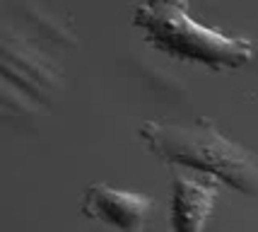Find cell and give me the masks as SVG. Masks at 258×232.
<instances>
[{
  "instance_id": "obj_2",
  "label": "cell",
  "mask_w": 258,
  "mask_h": 232,
  "mask_svg": "<svg viewBox=\"0 0 258 232\" xmlns=\"http://www.w3.org/2000/svg\"><path fill=\"white\" fill-rule=\"evenodd\" d=\"M133 24L143 29L145 41L157 51L179 61L203 63L213 70L241 68L253 58L251 39L201 24L188 15L186 0L140 3L133 10Z\"/></svg>"
},
{
  "instance_id": "obj_1",
  "label": "cell",
  "mask_w": 258,
  "mask_h": 232,
  "mask_svg": "<svg viewBox=\"0 0 258 232\" xmlns=\"http://www.w3.org/2000/svg\"><path fill=\"white\" fill-rule=\"evenodd\" d=\"M138 133L147 148L169 165L215 177L248 196L258 194V157L227 138L213 119L198 116L188 123L145 121Z\"/></svg>"
},
{
  "instance_id": "obj_4",
  "label": "cell",
  "mask_w": 258,
  "mask_h": 232,
  "mask_svg": "<svg viewBox=\"0 0 258 232\" xmlns=\"http://www.w3.org/2000/svg\"><path fill=\"white\" fill-rule=\"evenodd\" d=\"M217 179L183 169L171 177V230L205 232V225L217 206Z\"/></svg>"
},
{
  "instance_id": "obj_3",
  "label": "cell",
  "mask_w": 258,
  "mask_h": 232,
  "mask_svg": "<svg viewBox=\"0 0 258 232\" xmlns=\"http://www.w3.org/2000/svg\"><path fill=\"white\" fill-rule=\"evenodd\" d=\"M147 194H135L109 184H92L82 199V215L90 220H101L118 232H143L152 213Z\"/></svg>"
}]
</instances>
